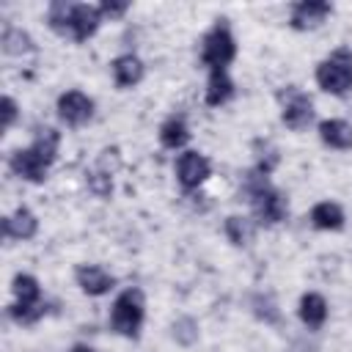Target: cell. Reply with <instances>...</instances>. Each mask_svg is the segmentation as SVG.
I'll return each mask as SVG.
<instances>
[{
    "label": "cell",
    "mask_w": 352,
    "mask_h": 352,
    "mask_svg": "<svg viewBox=\"0 0 352 352\" xmlns=\"http://www.w3.org/2000/svg\"><path fill=\"white\" fill-rule=\"evenodd\" d=\"M99 22H102V11H99L96 6L77 3L74 11H72V38H74V41L91 38V36L99 30Z\"/></svg>",
    "instance_id": "cell-11"
},
{
    "label": "cell",
    "mask_w": 352,
    "mask_h": 352,
    "mask_svg": "<svg viewBox=\"0 0 352 352\" xmlns=\"http://www.w3.org/2000/svg\"><path fill=\"white\" fill-rule=\"evenodd\" d=\"M319 138L330 148H352V126L341 118H327L319 124Z\"/></svg>",
    "instance_id": "cell-14"
},
{
    "label": "cell",
    "mask_w": 352,
    "mask_h": 352,
    "mask_svg": "<svg viewBox=\"0 0 352 352\" xmlns=\"http://www.w3.org/2000/svg\"><path fill=\"white\" fill-rule=\"evenodd\" d=\"M30 50H33V41H30V36L25 30H19V28H6L3 30V52H8V55H25Z\"/></svg>",
    "instance_id": "cell-22"
},
{
    "label": "cell",
    "mask_w": 352,
    "mask_h": 352,
    "mask_svg": "<svg viewBox=\"0 0 352 352\" xmlns=\"http://www.w3.org/2000/svg\"><path fill=\"white\" fill-rule=\"evenodd\" d=\"M88 187H91L99 198H107V195L113 192V176L104 173V170H96V168H94V170L88 173Z\"/></svg>",
    "instance_id": "cell-24"
},
{
    "label": "cell",
    "mask_w": 352,
    "mask_h": 352,
    "mask_svg": "<svg viewBox=\"0 0 352 352\" xmlns=\"http://www.w3.org/2000/svg\"><path fill=\"white\" fill-rule=\"evenodd\" d=\"M250 204H253L256 217H258L261 223H267V226L280 223V220L286 217V212H289V201H286V195H283L280 190L270 187V184H267L264 190L253 192V195H250Z\"/></svg>",
    "instance_id": "cell-4"
},
{
    "label": "cell",
    "mask_w": 352,
    "mask_h": 352,
    "mask_svg": "<svg viewBox=\"0 0 352 352\" xmlns=\"http://www.w3.org/2000/svg\"><path fill=\"white\" fill-rule=\"evenodd\" d=\"M74 278H77V286H80L85 294H91V297L107 294V292L116 286L113 275H110V272H104V270H102V267H96V264H82V267H77Z\"/></svg>",
    "instance_id": "cell-10"
},
{
    "label": "cell",
    "mask_w": 352,
    "mask_h": 352,
    "mask_svg": "<svg viewBox=\"0 0 352 352\" xmlns=\"http://www.w3.org/2000/svg\"><path fill=\"white\" fill-rule=\"evenodd\" d=\"M0 113H3V124H0V126H3V132H6V129H11L14 121H16V102H14L11 96H3V110H0Z\"/></svg>",
    "instance_id": "cell-26"
},
{
    "label": "cell",
    "mask_w": 352,
    "mask_h": 352,
    "mask_svg": "<svg viewBox=\"0 0 352 352\" xmlns=\"http://www.w3.org/2000/svg\"><path fill=\"white\" fill-rule=\"evenodd\" d=\"M316 85L336 96L346 94L352 88V52L341 47L330 58H324L316 66Z\"/></svg>",
    "instance_id": "cell-1"
},
{
    "label": "cell",
    "mask_w": 352,
    "mask_h": 352,
    "mask_svg": "<svg viewBox=\"0 0 352 352\" xmlns=\"http://www.w3.org/2000/svg\"><path fill=\"white\" fill-rule=\"evenodd\" d=\"M11 292H14V297H16V302L19 305H38V294H41V289H38V280L33 278V275H14V280H11Z\"/></svg>",
    "instance_id": "cell-18"
},
{
    "label": "cell",
    "mask_w": 352,
    "mask_h": 352,
    "mask_svg": "<svg viewBox=\"0 0 352 352\" xmlns=\"http://www.w3.org/2000/svg\"><path fill=\"white\" fill-rule=\"evenodd\" d=\"M8 165H11V170L19 176V179H25V182H44L47 179V170H50V162L33 148V146H28V148H16L14 154H11V160H8Z\"/></svg>",
    "instance_id": "cell-5"
},
{
    "label": "cell",
    "mask_w": 352,
    "mask_h": 352,
    "mask_svg": "<svg viewBox=\"0 0 352 352\" xmlns=\"http://www.w3.org/2000/svg\"><path fill=\"white\" fill-rule=\"evenodd\" d=\"M110 69H113V80L118 88H132L143 80V60L138 55H118Z\"/></svg>",
    "instance_id": "cell-13"
},
{
    "label": "cell",
    "mask_w": 352,
    "mask_h": 352,
    "mask_svg": "<svg viewBox=\"0 0 352 352\" xmlns=\"http://www.w3.org/2000/svg\"><path fill=\"white\" fill-rule=\"evenodd\" d=\"M314 118V102L302 91H289V99L283 102V124L289 129H305Z\"/></svg>",
    "instance_id": "cell-9"
},
{
    "label": "cell",
    "mask_w": 352,
    "mask_h": 352,
    "mask_svg": "<svg viewBox=\"0 0 352 352\" xmlns=\"http://www.w3.org/2000/svg\"><path fill=\"white\" fill-rule=\"evenodd\" d=\"M72 352H94V349L85 346V344H77V346H72Z\"/></svg>",
    "instance_id": "cell-28"
},
{
    "label": "cell",
    "mask_w": 352,
    "mask_h": 352,
    "mask_svg": "<svg viewBox=\"0 0 352 352\" xmlns=\"http://www.w3.org/2000/svg\"><path fill=\"white\" fill-rule=\"evenodd\" d=\"M330 14H333V6H330V3H322V0H302V3L292 6V28H294V30L316 28V25H322Z\"/></svg>",
    "instance_id": "cell-8"
},
{
    "label": "cell",
    "mask_w": 352,
    "mask_h": 352,
    "mask_svg": "<svg viewBox=\"0 0 352 352\" xmlns=\"http://www.w3.org/2000/svg\"><path fill=\"white\" fill-rule=\"evenodd\" d=\"M8 314H11L14 322L30 324V322H36V319L44 314V308H41V305H19V302H14V305L8 308Z\"/></svg>",
    "instance_id": "cell-25"
},
{
    "label": "cell",
    "mask_w": 352,
    "mask_h": 352,
    "mask_svg": "<svg viewBox=\"0 0 352 352\" xmlns=\"http://www.w3.org/2000/svg\"><path fill=\"white\" fill-rule=\"evenodd\" d=\"M110 324L116 333L135 338L140 324H143V292L140 289H126L116 297L113 311H110Z\"/></svg>",
    "instance_id": "cell-2"
},
{
    "label": "cell",
    "mask_w": 352,
    "mask_h": 352,
    "mask_svg": "<svg viewBox=\"0 0 352 352\" xmlns=\"http://www.w3.org/2000/svg\"><path fill=\"white\" fill-rule=\"evenodd\" d=\"M58 143H60V135H58V129H52V126H44V129H38V135L33 138V148L52 165L55 162V154H58Z\"/></svg>",
    "instance_id": "cell-21"
},
{
    "label": "cell",
    "mask_w": 352,
    "mask_h": 352,
    "mask_svg": "<svg viewBox=\"0 0 352 352\" xmlns=\"http://www.w3.org/2000/svg\"><path fill=\"white\" fill-rule=\"evenodd\" d=\"M300 319H302L308 327H314V330L322 327L324 319H327V302H324V297L316 294V292L302 294V300H300Z\"/></svg>",
    "instance_id": "cell-17"
},
{
    "label": "cell",
    "mask_w": 352,
    "mask_h": 352,
    "mask_svg": "<svg viewBox=\"0 0 352 352\" xmlns=\"http://www.w3.org/2000/svg\"><path fill=\"white\" fill-rule=\"evenodd\" d=\"M58 116L69 126H80L94 116V99L82 91H66L58 96Z\"/></svg>",
    "instance_id": "cell-6"
},
{
    "label": "cell",
    "mask_w": 352,
    "mask_h": 352,
    "mask_svg": "<svg viewBox=\"0 0 352 352\" xmlns=\"http://www.w3.org/2000/svg\"><path fill=\"white\" fill-rule=\"evenodd\" d=\"M126 8H129L126 0H104V3L99 6L102 16H121V14H126Z\"/></svg>",
    "instance_id": "cell-27"
},
{
    "label": "cell",
    "mask_w": 352,
    "mask_h": 352,
    "mask_svg": "<svg viewBox=\"0 0 352 352\" xmlns=\"http://www.w3.org/2000/svg\"><path fill=\"white\" fill-rule=\"evenodd\" d=\"M231 94H234V82L226 74V69H212L209 82H206V104L220 107V104H226L231 99Z\"/></svg>",
    "instance_id": "cell-16"
},
{
    "label": "cell",
    "mask_w": 352,
    "mask_h": 352,
    "mask_svg": "<svg viewBox=\"0 0 352 352\" xmlns=\"http://www.w3.org/2000/svg\"><path fill=\"white\" fill-rule=\"evenodd\" d=\"M226 234H228V239L234 245H248V239L253 236V228H250V223L245 217L231 214V217H226Z\"/></svg>",
    "instance_id": "cell-23"
},
{
    "label": "cell",
    "mask_w": 352,
    "mask_h": 352,
    "mask_svg": "<svg viewBox=\"0 0 352 352\" xmlns=\"http://www.w3.org/2000/svg\"><path fill=\"white\" fill-rule=\"evenodd\" d=\"M311 223L319 231H338L344 226V209L333 201H322L311 209Z\"/></svg>",
    "instance_id": "cell-15"
},
{
    "label": "cell",
    "mask_w": 352,
    "mask_h": 352,
    "mask_svg": "<svg viewBox=\"0 0 352 352\" xmlns=\"http://www.w3.org/2000/svg\"><path fill=\"white\" fill-rule=\"evenodd\" d=\"M236 55V41L226 25V19H220L206 36H204V44H201V60L209 66V69H226Z\"/></svg>",
    "instance_id": "cell-3"
},
{
    "label": "cell",
    "mask_w": 352,
    "mask_h": 352,
    "mask_svg": "<svg viewBox=\"0 0 352 352\" xmlns=\"http://www.w3.org/2000/svg\"><path fill=\"white\" fill-rule=\"evenodd\" d=\"M36 231H38V220L25 206H19L14 214H8L3 220V234L11 239H30V236H36Z\"/></svg>",
    "instance_id": "cell-12"
},
{
    "label": "cell",
    "mask_w": 352,
    "mask_h": 352,
    "mask_svg": "<svg viewBox=\"0 0 352 352\" xmlns=\"http://www.w3.org/2000/svg\"><path fill=\"white\" fill-rule=\"evenodd\" d=\"M187 138H190V132H187V124L182 121V118H168L162 126H160V143L165 146V148H182L184 143H187Z\"/></svg>",
    "instance_id": "cell-19"
},
{
    "label": "cell",
    "mask_w": 352,
    "mask_h": 352,
    "mask_svg": "<svg viewBox=\"0 0 352 352\" xmlns=\"http://www.w3.org/2000/svg\"><path fill=\"white\" fill-rule=\"evenodd\" d=\"M209 173H212V165L201 151H184L179 157V162H176V176H179L182 187H187V190H192L201 182H206Z\"/></svg>",
    "instance_id": "cell-7"
},
{
    "label": "cell",
    "mask_w": 352,
    "mask_h": 352,
    "mask_svg": "<svg viewBox=\"0 0 352 352\" xmlns=\"http://www.w3.org/2000/svg\"><path fill=\"white\" fill-rule=\"evenodd\" d=\"M72 11H74V6L72 3H63V0H55L52 6H50V11H47V22H50V28L55 30V33H60V36H72Z\"/></svg>",
    "instance_id": "cell-20"
}]
</instances>
